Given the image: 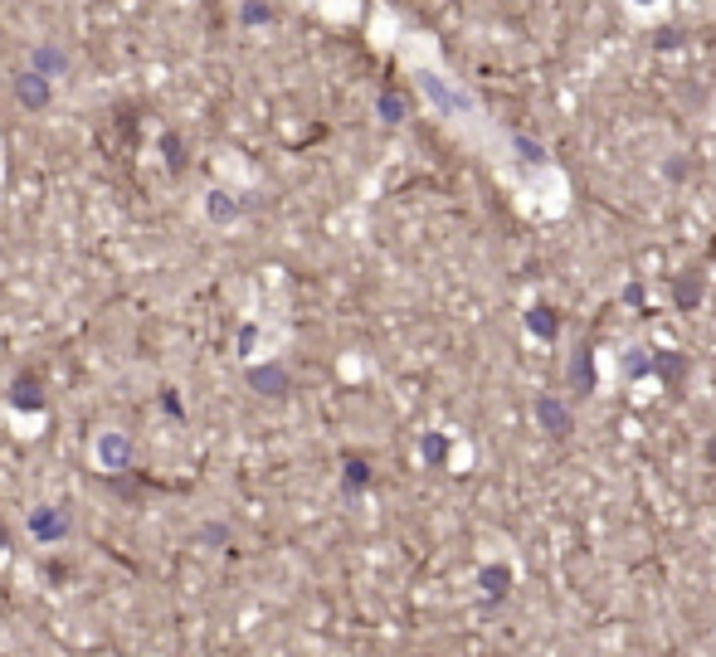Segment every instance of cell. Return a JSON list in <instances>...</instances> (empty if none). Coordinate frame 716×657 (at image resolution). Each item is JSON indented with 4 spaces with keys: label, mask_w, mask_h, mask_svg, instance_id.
<instances>
[{
    "label": "cell",
    "mask_w": 716,
    "mask_h": 657,
    "mask_svg": "<svg viewBox=\"0 0 716 657\" xmlns=\"http://www.w3.org/2000/svg\"><path fill=\"white\" fill-rule=\"evenodd\" d=\"M132 458H137V443H132L127 429H103V434L93 438V468L98 473H108V477L127 473Z\"/></svg>",
    "instance_id": "cell-1"
},
{
    "label": "cell",
    "mask_w": 716,
    "mask_h": 657,
    "mask_svg": "<svg viewBox=\"0 0 716 657\" xmlns=\"http://www.w3.org/2000/svg\"><path fill=\"white\" fill-rule=\"evenodd\" d=\"M30 69L59 78V73H69V54H59L54 44H39V49H30Z\"/></svg>",
    "instance_id": "cell-6"
},
{
    "label": "cell",
    "mask_w": 716,
    "mask_h": 657,
    "mask_svg": "<svg viewBox=\"0 0 716 657\" xmlns=\"http://www.w3.org/2000/svg\"><path fill=\"white\" fill-rule=\"evenodd\" d=\"M74 531V516L64 507H35L30 511V541L35 546H64Z\"/></svg>",
    "instance_id": "cell-2"
},
{
    "label": "cell",
    "mask_w": 716,
    "mask_h": 657,
    "mask_svg": "<svg viewBox=\"0 0 716 657\" xmlns=\"http://www.w3.org/2000/svg\"><path fill=\"white\" fill-rule=\"evenodd\" d=\"M15 98H20V108L44 112L49 103H54V78H49V73H39V69L15 73Z\"/></svg>",
    "instance_id": "cell-3"
},
{
    "label": "cell",
    "mask_w": 716,
    "mask_h": 657,
    "mask_svg": "<svg viewBox=\"0 0 716 657\" xmlns=\"http://www.w3.org/2000/svg\"><path fill=\"white\" fill-rule=\"evenodd\" d=\"M5 550H10V526L0 521V555H5Z\"/></svg>",
    "instance_id": "cell-8"
},
{
    "label": "cell",
    "mask_w": 716,
    "mask_h": 657,
    "mask_svg": "<svg viewBox=\"0 0 716 657\" xmlns=\"http://www.w3.org/2000/svg\"><path fill=\"white\" fill-rule=\"evenodd\" d=\"M249 385H254L259 395H283V390H288V370H278V365H254V370H249Z\"/></svg>",
    "instance_id": "cell-5"
},
{
    "label": "cell",
    "mask_w": 716,
    "mask_h": 657,
    "mask_svg": "<svg viewBox=\"0 0 716 657\" xmlns=\"http://www.w3.org/2000/svg\"><path fill=\"white\" fill-rule=\"evenodd\" d=\"M205 219H210V224H234V219H239V200H234L229 190H210V195H205Z\"/></svg>",
    "instance_id": "cell-4"
},
{
    "label": "cell",
    "mask_w": 716,
    "mask_h": 657,
    "mask_svg": "<svg viewBox=\"0 0 716 657\" xmlns=\"http://www.w3.org/2000/svg\"><path fill=\"white\" fill-rule=\"evenodd\" d=\"M10 404H15V409H30V414H44V390H39V380L20 375V380H15V395H10Z\"/></svg>",
    "instance_id": "cell-7"
}]
</instances>
